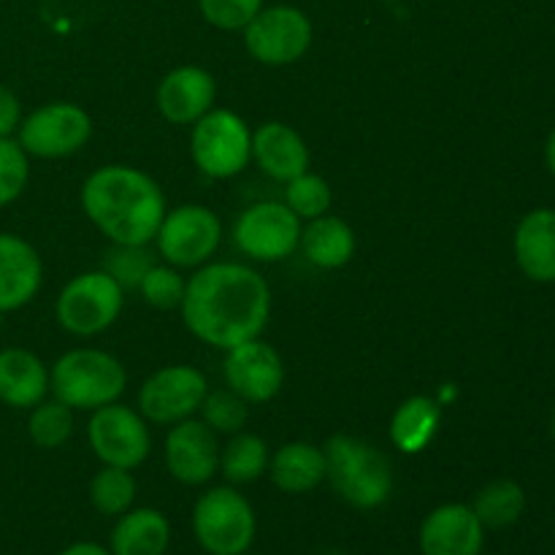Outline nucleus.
<instances>
[{"instance_id": "34", "label": "nucleus", "mask_w": 555, "mask_h": 555, "mask_svg": "<svg viewBox=\"0 0 555 555\" xmlns=\"http://www.w3.org/2000/svg\"><path fill=\"white\" fill-rule=\"evenodd\" d=\"M184 287H188V282L179 276V271L155 263L150 271H146V276H144V282H141L139 291L144 293V298L152 304V307L177 309V307H182Z\"/></svg>"}, {"instance_id": "37", "label": "nucleus", "mask_w": 555, "mask_h": 555, "mask_svg": "<svg viewBox=\"0 0 555 555\" xmlns=\"http://www.w3.org/2000/svg\"><path fill=\"white\" fill-rule=\"evenodd\" d=\"M60 555H112V551H106V547L98 545V542H76V545L65 547Z\"/></svg>"}, {"instance_id": "22", "label": "nucleus", "mask_w": 555, "mask_h": 555, "mask_svg": "<svg viewBox=\"0 0 555 555\" xmlns=\"http://www.w3.org/2000/svg\"><path fill=\"white\" fill-rule=\"evenodd\" d=\"M171 524L160 509L141 507L119 515L112 531V555H166Z\"/></svg>"}, {"instance_id": "31", "label": "nucleus", "mask_w": 555, "mask_h": 555, "mask_svg": "<svg viewBox=\"0 0 555 555\" xmlns=\"http://www.w3.org/2000/svg\"><path fill=\"white\" fill-rule=\"evenodd\" d=\"M201 410H204V423L211 431L238 434L247 426L249 406L247 401L238 393H233V390H211V393H206Z\"/></svg>"}, {"instance_id": "7", "label": "nucleus", "mask_w": 555, "mask_h": 555, "mask_svg": "<svg viewBox=\"0 0 555 555\" xmlns=\"http://www.w3.org/2000/svg\"><path fill=\"white\" fill-rule=\"evenodd\" d=\"M122 287L106 271H87L65 285L57 298V320L68 334L95 336L122 312Z\"/></svg>"}, {"instance_id": "2", "label": "nucleus", "mask_w": 555, "mask_h": 555, "mask_svg": "<svg viewBox=\"0 0 555 555\" xmlns=\"http://www.w3.org/2000/svg\"><path fill=\"white\" fill-rule=\"evenodd\" d=\"M81 206L114 244H150L166 217V198L155 179L130 166L90 173L81 188Z\"/></svg>"}, {"instance_id": "16", "label": "nucleus", "mask_w": 555, "mask_h": 555, "mask_svg": "<svg viewBox=\"0 0 555 555\" xmlns=\"http://www.w3.org/2000/svg\"><path fill=\"white\" fill-rule=\"evenodd\" d=\"M417 542L423 555H480L486 526L477 520L469 504H442L423 520Z\"/></svg>"}, {"instance_id": "33", "label": "nucleus", "mask_w": 555, "mask_h": 555, "mask_svg": "<svg viewBox=\"0 0 555 555\" xmlns=\"http://www.w3.org/2000/svg\"><path fill=\"white\" fill-rule=\"evenodd\" d=\"M30 166H27V152L20 141L0 139V206H9L25 190Z\"/></svg>"}, {"instance_id": "24", "label": "nucleus", "mask_w": 555, "mask_h": 555, "mask_svg": "<svg viewBox=\"0 0 555 555\" xmlns=\"http://www.w3.org/2000/svg\"><path fill=\"white\" fill-rule=\"evenodd\" d=\"M301 253L318 269H341L356 255V233L339 217H314L301 231Z\"/></svg>"}, {"instance_id": "14", "label": "nucleus", "mask_w": 555, "mask_h": 555, "mask_svg": "<svg viewBox=\"0 0 555 555\" xmlns=\"http://www.w3.org/2000/svg\"><path fill=\"white\" fill-rule=\"evenodd\" d=\"M285 379L280 352L258 339L231 347L225 358V383L233 393L253 404H266L274 399Z\"/></svg>"}, {"instance_id": "29", "label": "nucleus", "mask_w": 555, "mask_h": 555, "mask_svg": "<svg viewBox=\"0 0 555 555\" xmlns=\"http://www.w3.org/2000/svg\"><path fill=\"white\" fill-rule=\"evenodd\" d=\"M155 266V255L146 249V244H112L103 255V271L117 282L119 287H141L146 271Z\"/></svg>"}, {"instance_id": "6", "label": "nucleus", "mask_w": 555, "mask_h": 555, "mask_svg": "<svg viewBox=\"0 0 555 555\" xmlns=\"http://www.w3.org/2000/svg\"><path fill=\"white\" fill-rule=\"evenodd\" d=\"M193 160L206 177H236L253 160V133L238 114L211 108L193 128Z\"/></svg>"}, {"instance_id": "30", "label": "nucleus", "mask_w": 555, "mask_h": 555, "mask_svg": "<svg viewBox=\"0 0 555 555\" xmlns=\"http://www.w3.org/2000/svg\"><path fill=\"white\" fill-rule=\"evenodd\" d=\"M27 431L30 439L43 450H54L60 444L68 442L74 434V412L63 401H47V404H36L30 421H27Z\"/></svg>"}, {"instance_id": "32", "label": "nucleus", "mask_w": 555, "mask_h": 555, "mask_svg": "<svg viewBox=\"0 0 555 555\" xmlns=\"http://www.w3.org/2000/svg\"><path fill=\"white\" fill-rule=\"evenodd\" d=\"M287 206L296 211L298 217H314L325 215L331 206V188L323 177H314V173H301V177L291 179L285 190Z\"/></svg>"}, {"instance_id": "27", "label": "nucleus", "mask_w": 555, "mask_h": 555, "mask_svg": "<svg viewBox=\"0 0 555 555\" xmlns=\"http://www.w3.org/2000/svg\"><path fill=\"white\" fill-rule=\"evenodd\" d=\"M269 448L255 434H236L220 455V469L228 482L244 486L269 472Z\"/></svg>"}, {"instance_id": "4", "label": "nucleus", "mask_w": 555, "mask_h": 555, "mask_svg": "<svg viewBox=\"0 0 555 555\" xmlns=\"http://www.w3.org/2000/svg\"><path fill=\"white\" fill-rule=\"evenodd\" d=\"M57 401L70 410H101L125 393L128 374L114 356L103 350H70L54 363L49 374Z\"/></svg>"}, {"instance_id": "40", "label": "nucleus", "mask_w": 555, "mask_h": 555, "mask_svg": "<svg viewBox=\"0 0 555 555\" xmlns=\"http://www.w3.org/2000/svg\"><path fill=\"white\" fill-rule=\"evenodd\" d=\"M244 555H247V553H244Z\"/></svg>"}, {"instance_id": "36", "label": "nucleus", "mask_w": 555, "mask_h": 555, "mask_svg": "<svg viewBox=\"0 0 555 555\" xmlns=\"http://www.w3.org/2000/svg\"><path fill=\"white\" fill-rule=\"evenodd\" d=\"M22 122V106L20 98L9 90V87L0 85V139H9Z\"/></svg>"}, {"instance_id": "18", "label": "nucleus", "mask_w": 555, "mask_h": 555, "mask_svg": "<svg viewBox=\"0 0 555 555\" xmlns=\"http://www.w3.org/2000/svg\"><path fill=\"white\" fill-rule=\"evenodd\" d=\"M41 276L43 266L33 244L14 233H0V314L30 304Z\"/></svg>"}, {"instance_id": "35", "label": "nucleus", "mask_w": 555, "mask_h": 555, "mask_svg": "<svg viewBox=\"0 0 555 555\" xmlns=\"http://www.w3.org/2000/svg\"><path fill=\"white\" fill-rule=\"evenodd\" d=\"M201 14L220 30H244L255 20L263 0H198Z\"/></svg>"}, {"instance_id": "19", "label": "nucleus", "mask_w": 555, "mask_h": 555, "mask_svg": "<svg viewBox=\"0 0 555 555\" xmlns=\"http://www.w3.org/2000/svg\"><path fill=\"white\" fill-rule=\"evenodd\" d=\"M253 157L276 182H291L309 168V150L298 130L285 122H266L253 133Z\"/></svg>"}, {"instance_id": "38", "label": "nucleus", "mask_w": 555, "mask_h": 555, "mask_svg": "<svg viewBox=\"0 0 555 555\" xmlns=\"http://www.w3.org/2000/svg\"><path fill=\"white\" fill-rule=\"evenodd\" d=\"M545 157H547V168H551V173L555 177V130L551 133V139H547Z\"/></svg>"}, {"instance_id": "26", "label": "nucleus", "mask_w": 555, "mask_h": 555, "mask_svg": "<svg viewBox=\"0 0 555 555\" xmlns=\"http://www.w3.org/2000/svg\"><path fill=\"white\" fill-rule=\"evenodd\" d=\"M477 520L486 529L502 531L518 524L526 513V491L515 480H493L472 502Z\"/></svg>"}, {"instance_id": "3", "label": "nucleus", "mask_w": 555, "mask_h": 555, "mask_svg": "<svg viewBox=\"0 0 555 555\" xmlns=\"http://www.w3.org/2000/svg\"><path fill=\"white\" fill-rule=\"evenodd\" d=\"M325 480L356 509L383 507L393 491L388 459L363 439L336 434L325 442Z\"/></svg>"}, {"instance_id": "25", "label": "nucleus", "mask_w": 555, "mask_h": 555, "mask_svg": "<svg viewBox=\"0 0 555 555\" xmlns=\"http://www.w3.org/2000/svg\"><path fill=\"white\" fill-rule=\"evenodd\" d=\"M439 423H442V410H439L437 401L428 399V396H412L393 412L390 439L401 453L417 455L437 437Z\"/></svg>"}, {"instance_id": "28", "label": "nucleus", "mask_w": 555, "mask_h": 555, "mask_svg": "<svg viewBox=\"0 0 555 555\" xmlns=\"http://www.w3.org/2000/svg\"><path fill=\"white\" fill-rule=\"evenodd\" d=\"M90 502L101 515H125L135 502V480L130 469L103 466L90 482Z\"/></svg>"}, {"instance_id": "15", "label": "nucleus", "mask_w": 555, "mask_h": 555, "mask_svg": "<svg viewBox=\"0 0 555 555\" xmlns=\"http://www.w3.org/2000/svg\"><path fill=\"white\" fill-rule=\"evenodd\" d=\"M166 466L182 486H206L220 466L215 431L204 421H179L168 431Z\"/></svg>"}, {"instance_id": "23", "label": "nucleus", "mask_w": 555, "mask_h": 555, "mask_svg": "<svg viewBox=\"0 0 555 555\" xmlns=\"http://www.w3.org/2000/svg\"><path fill=\"white\" fill-rule=\"evenodd\" d=\"M269 472L274 486L282 493H309L325 480V453L318 444L291 442L276 450L274 459L269 461Z\"/></svg>"}, {"instance_id": "17", "label": "nucleus", "mask_w": 555, "mask_h": 555, "mask_svg": "<svg viewBox=\"0 0 555 555\" xmlns=\"http://www.w3.org/2000/svg\"><path fill=\"white\" fill-rule=\"evenodd\" d=\"M217 87L209 70L198 65L173 68L157 87V108L173 125H193L211 112Z\"/></svg>"}, {"instance_id": "8", "label": "nucleus", "mask_w": 555, "mask_h": 555, "mask_svg": "<svg viewBox=\"0 0 555 555\" xmlns=\"http://www.w3.org/2000/svg\"><path fill=\"white\" fill-rule=\"evenodd\" d=\"M236 247L253 260L274 263L291 258L301 242V217L287 204L263 201L242 211L233 228Z\"/></svg>"}, {"instance_id": "21", "label": "nucleus", "mask_w": 555, "mask_h": 555, "mask_svg": "<svg viewBox=\"0 0 555 555\" xmlns=\"http://www.w3.org/2000/svg\"><path fill=\"white\" fill-rule=\"evenodd\" d=\"M49 390V374L41 358L27 350L0 352V401L14 410H30L41 404Z\"/></svg>"}, {"instance_id": "20", "label": "nucleus", "mask_w": 555, "mask_h": 555, "mask_svg": "<svg viewBox=\"0 0 555 555\" xmlns=\"http://www.w3.org/2000/svg\"><path fill=\"white\" fill-rule=\"evenodd\" d=\"M515 260L534 282H555V209H534L515 231Z\"/></svg>"}, {"instance_id": "5", "label": "nucleus", "mask_w": 555, "mask_h": 555, "mask_svg": "<svg viewBox=\"0 0 555 555\" xmlns=\"http://www.w3.org/2000/svg\"><path fill=\"white\" fill-rule=\"evenodd\" d=\"M193 531L209 555H244L258 534V518L247 499L233 488H211L195 502Z\"/></svg>"}, {"instance_id": "10", "label": "nucleus", "mask_w": 555, "mask_h": 555, "mask_svg": "<svg viewBox=\"0 0 555 555\" xmlns=\"http://www.w3.org/2000/svg\"><path fill=\"white\" fill-rule=\"evenodd\" d=\"M92 119L76 103H47L20 122V146L27 155L68 157L90 141Z\"/></svg>"}, {"instance_id": "9", "label": "nucleus", "mask_w": 555, "mask_h": 555, "mask_svg": "<svg viewBox=\"0 0 555 555\" xmlns=\"http://www.w3.org/2000/svg\"><path fill=\"white\" fill-rule=\"evenodd\" d=\"M312 43V22L293 5L260 9L244 27V47L263 65H291L307 54Z\"/></svg>"}, {"instance_id": "12", "label": "nucleus", "mask_w": 555, "mask_h": 555, "mask_svg": "<svg viewBox=\"0 0 555 555\" xmlns=\"http://www.w3.org/2000/svg\"><path fill=\"white\" fill-rule=\"evenodd\" d=\"M90 448L103 466L135 469L146 461L152 448L144 415L122 404H106L95 410L90 421Z\"/></svg>"}, {"instance_id": "39", "label": "nucleus", "mask_w": 555, "mask_h": 555, "mask_svg": "<svg viewBox=\"0 0 555 555\" xmlns=\"http://www.w3.org/2000/svg\"><path fill=\"white\" fill-rule=\"evenodd\" d=\"M553 437H555V417H553Z\"/></svg>"}, {"instance_id": "1", "label": "nucleus", "mask_w": 555, "mask_h": 555, "mask_svg": "<svg viewBox=\"0 0 555 555\" xmlns=\"http://www.w3.org/2000/svg\"><path fill=\"white\" fill-rule=\"evenodd\" d=\"M269 314L271 291L263 276L249 266H204L184 287V325L201 341L220 350L258 339Z\"/></svg>"}, {"instance_id": "13", "label": "nucleus", "mask_w": 555, "mask_h": 555, "mask_svg": "<svg viewBox=\"0 0 555 555\" xmlns=\"http://www.w3.org/2000/svg\"><path fill=\"white\" fill-rule=\"evenodd\" d=\"M209 383L193 366H168L152 374L139 390V410L146 421L168 423L188 421L195 410H201Z\"/></svg>"}, {"instance_id": "11", "label": "nucleus", "mask_w": 555, "mask_h": 555, "mask_svg": "<svg viewBox=\"0 0 555 555\" xmlns=\"http://www.w3.org/2000/svg\"><path fill=\"white\" fill-rule=\"evenodd\" d=\"M157 249L173 266H201L220 247L222 225L206 206L190 204L168 211L157 228Z\"/></svg>"}]
</instances>
